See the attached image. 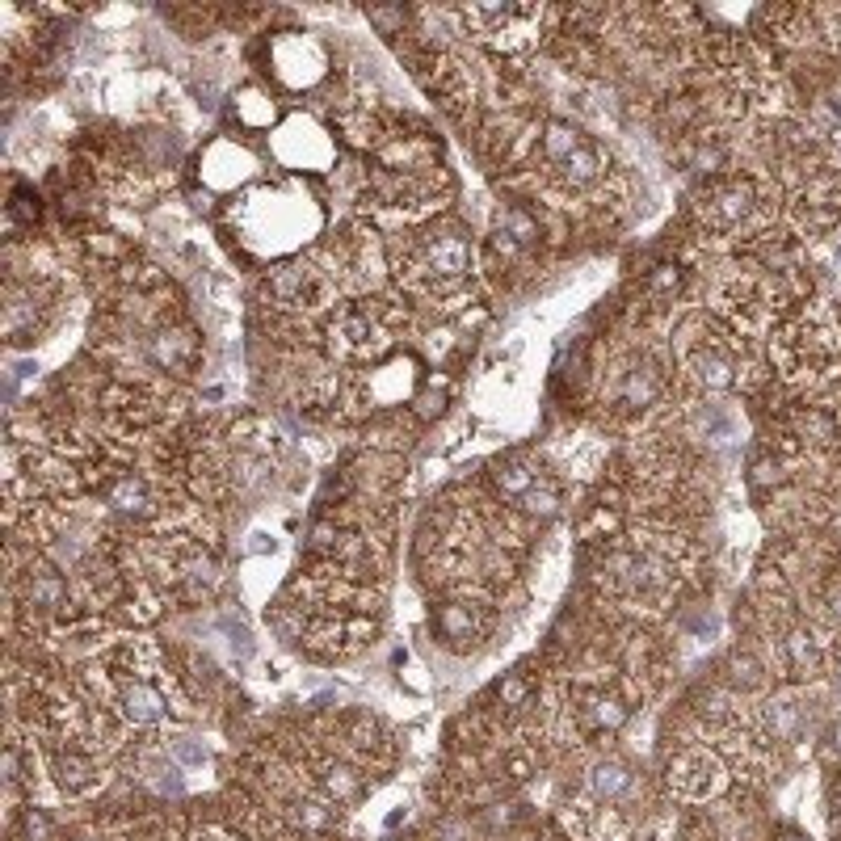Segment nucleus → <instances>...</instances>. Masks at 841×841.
Masks as SVG:
<instances>
[{
	"instance_id": "nucleus-30",
	"label": "nucleus",
	"mask_w": 841,
	"mask_h": 841,
	"mask_svg": "<svg viewBox=\"0 0 841 841\" xmlns=\"http://www.w3.org/2000/svg\"><path fill=\"white\" fill-rule=\"evenodd\" d=\"M774 841H812V837H808V833H799V829H783Z\"/></svg>"
},
{
	"instance_id": "nucleus-9",
	"label": "nucleus",
	"mask_w": 841,
	"mask_h": 841,
	"mask_svg": "<svg viewBox=\"0 0 841 841\" xmlns=\"http://www.w3.org/2000/svg\"><path fill=\"white\" fill-rule=\"evenodd\" d=\"M429 627H434V635L446 648L471 652L488 640L492 627H497V610L488 606L484 593H446L442 602H434Z\"/></svg>"
},
{
	"instance_id": "nucleus-17",
	"label": "nucleus",
	"mask_w": 841,
	"mask_h": 841,
	"mask_svg": "<svg viewBox=\"0 0 841 841\" xmlns=\"http://www.w3.org/2000/svg\"><path fill=\"white\" fill-rule=\"evenodd\" d=\"M669 783H673V791L686 795V799H711L715 791L724 787V766L715 762L707 749H690V753H682L678 762L669 766Z\"/></svg>"
},
{
	"instance_id": "nucleus-4",
	"label": "nucleus",
	"mask_w": 841,
	"mask_h": 841,
	"mask_svg": "<svg viewBox=\"0 0 841 841\" xmlns=\"http://www.w3.org/2000/svg\"><path fill=\"white\" fill-rule=\"evenodd\" d=\"M408 316L392 299H354L324 316V345L341 362H375L392 350Z\"/></svg>"
},
{
	"instance_id": "nucleus-24",
	"label": "nucleus",
	"mask_w": 841,
	"mask_h": 841,
	"mask_svg": "<svg viewBox=\"0 0 841 841\" xmlns=\"http://www.w3.org/2000/svg\"><path fill=\"white\" fill-rule=\"evenodd\" d=\"M55 837V820L43 808H22L17 816V841H51Z\"/></svg>"
},
{
	"instance_id": "nucleus-23",
	"label": "nucleus",
	"mask_w": 841,
	"mask_h": 841,
	"mask_svg": "<svg viewBox=\"0 0 841 841\" xmlns=\"http://www.w3.org/2000/svg\"><path fill=\"white\" fill-rule=\"evenodd\" d=\"M724 673H728V686H732V690L749 694V690H762V686H766V673H770V669H766V661H762L757 652H749V648H732Z\"/></svg>"
},
{
	"instance_id": "nucleus-28",
	"label": "nucleus",
	"mask_w": 841,
	"mask_h": 841,
	"mask_svg": "<svg viewBox=\"0 0 841 841\" xmlns=\"http://www.w3.org/2000/svg\"><path fill=\"white\" fill-rule=\"evenodd\" d=\"M467 837H471L467 825H463V820H455V816L438 820V825H434V841H467Z\"/></svg>"
},
{
	"instance_id": "nucleus-2",
	"label": "nucleus",
	"mask_w": 841,
	"mask_h": 841,
	"mask_svg": "<svg viewBox=\"0 0 841 841\" xmlns=\"http://www.w3.org/2000/svg\"><path fill=\"white\" fill-rule=\"evenodd\" d=\"M396 274L408 295L438 307H459L476 282V244L459 223H438L421 236H408L396 253Z\"/></svg>"
},
{
	"instance_id": "nucleus-5",
	"label": "nucleus",
	"mask_w": 841,
	"mask_h": 841,
	"mask_svg": "<svg viewBox=\"0 0 841 841\" xmlns=\"http://www.w3.org/2000/svg\"><path fill=\"white\" fill-rule=\"evenodd\" d=\"M778 371L795 383H820L841 366V328L825 312H799L774 337Z\"/></svg>"
},
{
	"instance_id": "nucleus-21",
	"label": "nucleus",
	"mask_w": 841,
	"mask_h": 841,
	"mask_svg": "<svg viewBox=\"0 0 841 841\" xmlns=\"http://www.w3.org/2000/svg\"><path fill=\"white\" fill-rule=\"evenodd\" d=\"M228 442L236 450H244V455H257V459H278L286 450V438L265 417H240L228 429Z\"/></svg>"
},
{
	"instance_id": "nucleus-3",
	"label": "nucleus",
	"mask_w": 841,
	"mask_h": 841,
	"mask_svg": "<svg viewBox=\"0 0 841 841\" xmlns=\"http://www.w3.org/2000/svg\"><path fill=\"white\" fill-rule=\"evenodd\" d=\"M106 678H110V707L122 724H135V728H156L164 724L173 711H181L177 703V682L169 678L164 669L160 652L139 640V644H122L110 665H106Z\"/></svg>"
},
{
	"instance_id": "nucleus-19",
	"label": "nucleus",
	"mask_w": 841,
	"mask_h": 841,
	"mask_svg": "<svg viewBox=\"0 0 841 841\" xmlns=\"http://www.w3.org/2000/svg\"><path fill=\"white\" fill-rule=\"evenodd\" d=\"M316 787L328 804H354L366 791V774L354 762H341V757H324L316 766Z\"/></svg>"
},
{
	"instance_id": "nucleus-10",
	"label": "nucleus",
	"mask_w": 841,
	"mask_h": 841,
	"mask_svg": "<svg viewBox=\"0 0 841 841\" xmlns=\"http://www.w3.org/2000/svg\"><path fill=\"white\" fill-rule=\"evenodd\" d=\"M669 392V375H665V366L656 362L652 354H627L614 362V371H610V387H606V396L614 408H623V413H648V408H656L665 400Z\"/></svg>"
},
{
	"instance_id": "nucleus-16",
	"label": "nucleus",
	"mask_w": 841,
	"mask_h": 841,
	"mask_svg": "<svg viewBox=\"0 0 841 841\" xmlns=\"http://www.w3.org/2000/svg\"><path fill=\"white\" fill-rule=\"evenodd\" d=\"M455 17L476 30L488 43H514L518 34H526L530 22H539L543 9H518V5H471V9H455Z\"/></svg>"
},
{
	"instance_id": "nucleus-20",
	"label": "nucleus",
	"mask_w": 841,
	"mask_h": 841,
	"mask_svg": "<svg viewBox=\"0 0 841 841\" xmlns=\"http://www.w3.org/2000/svg\"><path fill=\"white\" fill-rule=\"evenodd\" d=\"M631 787H635V774L619 757H598V762L585 770V791L598 799V804H619Z\"/></svg>"
},
{
	"instance_id": "nucleus-8",
	"label": "nucleus",
	"mask_w": 841,
	"mask_h": 841,
	"mask_svg": "<svg viewBox=\"0 0 841 841\" xmlns=\"http://www.w3.org/2000/svg\"><path fill=\"white\" fill-rule=\"evenodd\" d=\"M492 488L497 497L522 518H556L564 509V488L556 484V476L526 450H509L492 463Z\"/></svg>"
},
{
	"instance_id": "nucleus-12",
	"label": "nucleus",
	"mask_w": 841,
	"mask_h": 841,
	"mask_svg": "<svg viewBox=\"0 0 841 841\" xmlns=\"http://www.w3.org/2000/svg\"><path fill=\"white\" fill-rule=\"evenodd\" d=\"M139 350L148 358L156 371H169V375H190L198 366V333L190 324L181 320H164L160 328H152L148 337H139Z\"/></svg>"
},
{
	"instance_id": "nucleus-26",
	"label": "nucleus",
	"mask_w": 841,
	"mask_h": 841,
	"mask_svg": "<svg viewBox=\"0 0 841 841\" xmlns=\"http://www.w3.org/2000/svg\"><path fill=\"white\" fill-rule=\"evenodd\" d=\"M492 699H497L501 707H526L530 703V682L514 673V678H505V682L492 686Z\"/></svg>"
},
{
	"instance_id": "nucleus-34",
	"label": "nucleus",
	"mask_w": 841,
	"mask_h": 841,
	"mask_svg": "<svg viewBox=\"0 0 841 841\" xmlns=\"http://www.w3.org/2000/svg\"><path fill=\"white\" fill-rule=\"evenodd\" d=\"M837 328H841V316H837Z\"/></svg>"
},
{
	"instance_id": "nucleus-11",
	"label": "nucleus",
	"mask_w": 841,
	"mask_h": 841,
	"mask_svg": "<svg viewBox=\"0 0 841 841\" xmlns=\"http://www.w3.org/2000/svg\"><path fill=\"white\" fill-rule=\"evenodd\" d=\"M55 291L47 282H38L34 274L30 278H9L5 286V337L9 341H30L47 328L51 320V303Z\"/></svg>"
},
{
	"instance_id": "nucleus-27",
	"label": "nucleus",
	"mask_w": 841,
	"mask_h": 841,
	"mask_svg": "<svg viewBox=\"0 0 841 841\" xmlns=\"http://www.w3.org/2000/svg\"><path fill=\"white\" fill-rule=\"evenodd\" d=\"M820 614H825V623L841 631V585H833L825 598H820Z\"/></svg>"
},
{
	"instance_id": "nucleus-22",
	"label": "nucleus",
	"mask_w": 841,
	"mask_h": 841,
	"mask_svg": "<svg viewBox=\"0 0 841 841\" xmlns=\"http://www.w3.org/2000/svg\"><path fill=\"white\" fill-rule=\"evenodd\" d=\"M804 724H808V715H804V707H799L795 694H778V699H770L762 707V728L774 736V741H799V736H804Z\"/></svg>"
},
{
	"instance_id": "nucleus-1",
	"label": "nucleus",
	"mask_w": 841,
	"mask_h": 841,
	"mask_svg": "<svg viewBox=\"0 0 841 841\" xmlns=\"http://www.w3.org/2000/svg\"><path fill=\"white\" fill-rule=\"evenodd\" d=\"M598 585L623 610H656L686 577L690 551L669 526H627L602 535Z\"/></svg>"
},
{
	"instance_id": "nucleus-31",
	"label": "nucleus",
	"mask_w": 841,
	"mask_h": 841,
	"mask_svg": "<svg viewBox=\"0 0 841 841\" xmlns=\"http://www.w3.org/2000/svg\"><path fill=\"white\" fill-rule=\"evenodd\" d=\"M198 841H232V837H223V833H207V837H198Z\"/></svg>"
},
{
	"instance_id": "nucleus-15",
	"label": "nucleus",
	"mask_w": 841,
	"mask_h": 841,
	"mask_svg": "<svg viewBox=\"0 0 841 841\" xmlns=\"http://www.w3.org/2000/svg\"><path fill=\"white\" fill-rule=\"evenodd\" d=\"M101 497H106V505L114 509L118 518H127V522H152L164 514V505L156 497V488L148 476H139V471H122V476H110L106 484H101Z\"/></svg>"
},
{
	"instance_id": "nucleus-14",
	"label": "nucleus",
	"mask_w": 841,
	"mask_h": 841,
	"mask_svg": "<svg viewBox=\"0 0 841 841\" xmlns=\"http://www.w3.org/2000/svg\"><path fill=\"white\" fill-rule=\"evenodd\" d=\"M778 665H783L787 678H799V682L820 678L825 665H829L820 631L812 623H791V627L778 631Z\"/></svg>"
},
{
	"instance_id": "nucleus-29",
	"label": "nucleus",
	"mask_w": 841,
	"mask_h": 841,
	"mask_svg": "<svg viewBox=\"0 0 841 841\" xmlns=\"http://www.w3.org/2000/svg\"><path fill=\"white\" fill-rule=\"evenodd\" d=\"M829 753H833V757H841V720L829 728Z\"/></svg>"
},
{
	"instance_id": "nucleus-33",
	"label": "nucleus",
	"mask_w": 841,
	"mask_h": 841,
	"mask_svg": "<svg viewBox=\"0 0 841 841\" xmlns=\"http://www.w3.org/2000/svg\"><path fill=\"white\" fill-rule=\"evenodd\" d=\"M837 808H841V791H837Z\"/></svg>"
},
{
	"instance_id": "nucleus-25",
	"label": "nucleus",
	"mask_w": 841,
	"mask_h": 841,
	"mask_svg": "<svg viewBox=\"0 0 841 841\" xmlns=\"http://www.w3.org/2000/svg\"><path fill=\"white\" fill-rule=\"evenodd\" d=\"M648 286H652V295H661V299L682 295V286H686V270H682V265H673V261H665V265H656V270H652Z\"/></svg>"
},
{
	"instance_id": "nucleus-18",
	"label": "nucleus",
	"mask_w": 841,
	"mask_h": 841,
	"mask_svg": "<svg viewBox=\"0 0 841 841\" xmlns=\"http://www.w3.org/2000/svg\"><path fill=\"white\" fill-rule=\"evenodd\" d=\"M47 770H51V783L64 791V795H89V791H97V783H101L97 757L85 753L80 745H59V749H51Z\"/></svg>"
},
{
	"instance_id": "nucleus-7",
	"label": "nucleus",
	"mask_w": 841,
	"mask_h": 841,
	"mask_svg": "<svg viewBox=\"0 0 841 841\" xmlns=\"http://www.w3.org/2000/svg\"><path fill=\"white\" fill-rule=\"evenodd\" d=\"M762 211H766V194L757 186V177H749V173L711 177L707 186L694 194V219H699V228L711 236L753 232L757 223H762Z\"/></svg>"
},
{
	"instance_id": "nucleus-6",
	"label": "nucleus",
	"mask_w": 841,
	"mask_h": 841,
	"mask_svg": "<svg viewBox=\"0 0 841 841\" xmlns=\"http://www.w3.org/2000/svg\"><path fill=\"white\" fill-rule=\"evenodd\" d=\"M337 295H341V278L324 249L286 257L282 265H274V270L265 274V299H270L278 312H291V316L328 312V307H337Z\"/></svg>"
},
{
	"instance_id": "nucleus-32",
	"label": "nucleus",
	"mask_w": 841,
	"mask_h": 841,
	"mask_svg": "<svg viewBox=\"0 0 841 841\" xmlns=\"http://www.w3.org/2000/svg\"><path fill=\"white\" fill-rule=\"evenodd\" d=\"M72 841H93V837H72Z\"/></svg>"
},
{
	"instance_id": "nucleus-13",
	"label": "nucleus",
	"mask_w": 841,
	"mask_h": 841,
	"mask_svg": "<svg viewBox=\"0 0 841 841\" xmlns=\"http://www.w3.org/2000/svg\"><path fill=\"white\" fill-rule=\"evenodd\" d=\"M568 720L585 736H614V732L627 728L631 707H627L623 694H614L606 686H589V690L577 694V703L568 707Z\"/></svg>"
}]
</instances>
